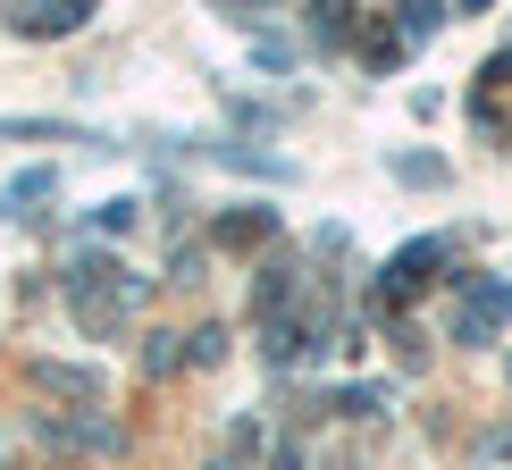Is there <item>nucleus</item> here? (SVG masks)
<instances>
[{"mask_svg":"<svg viewBox=\"0 0 512 470\" xmlns=\"http://www.w3.org/2000/svg\"><path fill=\"white\" fill-rule=\"evenodd\" d=\"M42 194H51V168H34V177H17V185H9V210L26 219V202H42Z\"/></svg>","mask_w":512,"mask_h":470,"instance_id":"2","label":"nucleus"},{"mask_svg":"<svg viewBox=\"0 0 512 470\" xmlns=\"http://www.w3.org/2000/svg\"><path fill=\"white\" fill-rule=\"evenodd\" d=\"M84 26V9H42V17H17V34H68Z\"/></svg>","mask_w":512,"mask_h":470,"instance_id":"1","label":"nucleus"}]
</instances>
